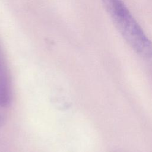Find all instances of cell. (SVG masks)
Returning <instances> with one entry per match:
<instances>
[{"label": "cell", "instance_id": "1", "mask_svg": "<svg viewBox=\"0 0 152 152\" xmlns=\"http://www.w3.org/2000/svg\"><path fill=\"white\" fill-rule=\"evenodd\" d=\"M114 25L130 47L141 57H152V42L122 0H101Z\"/></svg>", "mask_w": 152, "mask_h": 152}, {"label": "cell", "instance_id": "2", "mask_svg": "<svg viewBox=\"0 0 152 152\" xmlns=\"http://www.w3.org/2000/svg\"><path fill=\"white\" fill-rule=\"evenodd\" d=\"M11 82L10 72L0 49V106L7 107L11 101Z\"/></svg>", "mask_w": 152, "mask_h": 152}, {"label": "cell", "instance_id": "3", "mask_svg": "<svg viewBox=\"0 0 152 152\" xmlns=\"http://www.w3.org/2000/svg\"><path fill=\"white\" fill-rule=\"evenodd\" d=\"M5 109L6 107L0 106V126L4 124L5 121Z\"/></svg>", "mask_w": 152, "mask_h": 152}]
</instances>
